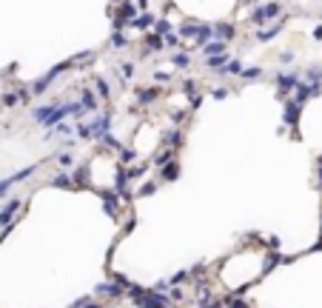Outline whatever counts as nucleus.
<instances>
[{"label":"nucleus","instance_id":"1","mask_svg":"<svg viewBox=\"0 0 322 308\" xmlns=\"http://www.w3.org/2000/svg\"><path fill=\"white\" fill-rule=\"evenodd\" d=\"M282 14V6L279 3H263V6H257V9H251V14H248V20L254 23V26H265L268 20H274V17H279Z\"/></svg>","mask_w":322,"mask_h":308},{"label":"nucleus","instance_id":"2","mask_svg":"<svg viewBox=\"0 0 322 308\" xmlns=\"http://www.w3.org/2000/svg\"><path fill=\"white\" fill-rule=\"evenodd\" d=\"M69 66H71V60H66V63H57V66L52 68L49 74H43V77L37 80V83H32V94H43V91H46L49 86L54 83V80H57V74H63V71H66Z\"/></svg>","mask_w":322,"mask_h":308},{"label":"nucleus","instance_id":"3","mask_svg":"<svg viewBox=\"0 0 322 308\" xmlns=\"http://www.w3.org/2000/svg\"><path fill=\"white\" fill-rule=\"evenodd\" d=\"M299 86V74L294 71H279L276 74V91H279V97H285L288 91H294Z\"/></svg>","mask_w":322,"mask_h":308},{"label":"nucleus","instance_id":"4","mask_svg":"<svg viewBox=\"0 0 322 308\" xmlns=\"http://www.w3.org/2000/svg\"><path fill=\"white\" fill-rule=\"evenodd\" d=\"M320 94H322V89H314V86H308V83H302V80H299V86L294 89V97H291V100L302 109V103H308L311 97H320Z\"/></svg>","mask_w":322,"mask_h":308},{"label":"nucleus","instance_id":"5","mask_svg":"<svg viewBox=\"0 0 322 308\" xmlns=\"http://www.w3.org/2000/svg\"><path fill=\"white\" fill-rule=\"evenodd\" d=\"M282 26H285V20H276L274 26H265L260 32H254V40H257V43H268V40H274L276 34L282 32Z\"/></svg>","mask_w":322,"mask_h":308},{"label":"nucleus","instance_id":"6","mask_svg":"<svg viewBox=\"0 0 322 308\" xmlns=\"http://www.w3.org/2000/svg\"><path fill=\"white\" fill-rule=\"evenodd\" d=\"M154 23H157V17H154L151 11H143V14H137V17H131L123 29H140V32H143V29H151Z\"/></svg>","mask_w":322,"mask_h":308},{"label":"nucleus","instance_id":"7","mask_svg":"<svg viewBox=\"0 0 322 308\" xmlns=\"http://www.w3.org/2000/svg\"><path fill=\"white\" fill-rule=\"evenodd\" d=\"M211 29H214V37H219L222 43H228V40H234V37H237V32H234V23H214Z\"/></svg>","mask_w":322,"mask_h":308},{"label":"nucleus","instance_id":"8","mask_svg":"<svg viewBox=\"0 0 322 308\" xmlns=\"http://www.w3.org/2000/svg\"><path fill=\"white\" fill-rule=\"evenodd\" d=\"M197 32H200V23H183L180 29H177V37H183V40H197Z\"/></svg>","mask_w":322,"mask_h":308},{"label":"nucleus","instance_id":"9","mask_svg":"<svg viewBox=\"0 0 322 308\" xmlns=\"http://www.w3.org/2000/svg\"><path fill=\"white\" fill-rule=\"evenodd\" d=\"M214 40V29H211V23H200V32H197V46H206Z\"/></svg>","mask_w":322,"mask_h":308},{"label":"nucleus","instance_id":"10","mask_svg":"<svg viewBox=\"0 0 322 308\" xmlns=\"http://www.w3.org/2000/svg\"><path fill=\"white\" fill-rule=\"evenodd\" d=\"M282 117H285V123L288 125H297V120H299V106L294 100H288L285 103V112H282Z\"/></svg>","mask_w":322,"mask_h":308},{"label":"nucleus","instance_id":"11","mask_svg":"<svg viewBox=\"0 0 322 308\" xmlns=\"http://www.w3.org/2000/svg\"><path fill=\"white\" fill-rule=\"evenodd\" d=\"M200 49H203L206 57H214V55H222V52H225V43H222V40H211V43L200 46Z\"/></svg>","mask_w":322,"mask_h":308},{"label":"nucleus","instance_id":"12","mask_svg":"<svg viewBox=\"0 0 322 308\" xmlns=\"http://www.w3.org/2000/svg\"><path fill=\"white\" fill-rule=\"evenodd\" d=\"M157 94H160L157 89H137V100H140V106H149V103H154V100H157Z\"/></svg>","mask_w":322,"mask_h":308},{"label":"nucleus","instance_id":"13","mask_svg":"<svg viewBox=\"0 0 322 308\" xmlns=\"http://www.w3.org/2000/svg\"><path fill=\"white\" fill-rule=\"evenodd\" d=\"M171 63L177 68H188L191 66V55H188V52H174L171 55Z\"/></svg>","mask_w":322,"mask_h":308},{"label":"nucleus","instance_id":"14","mask_svg":"<svg viewBox=\"0 0 322 308\" xmlns=\"http://www.w3.org/2000/svg\"><path fill=\"white\" fill-rule=\"evenodd\" d=\"M80 106H83V112H94L97 109V94L94 91H83V97H80Z\"/></svg>","mask_w":322,"mask_h":308},{"label":"nucleus","instance_id":"15","mask_svg":"<svg viewBox=\"0 0 322 308\" xmlns=\"http://www.w3.org/2000/svg\"><path fill=\"white\" fill-rule=\"evenodd\" d=\"M228 60H231V55H225V52H222V55L206 57V66H208V68H222L225 63H228Z\"/></svg>","mask_w":322,"mask_h":308},{"label":"nucleus","instance_id":"16","mask_svg":"<svg viewBox=\"0 0 322 308\" xmlns=\"http://www.w3.org/2000/svg\"><path fill=\"white\" fill-rule=\"evenodd\" d=\"M240 77L245 80V83H251V80H260V77H263V68H260V66H254V68H242V71H240Z\"/></svg>","mask_w":322,"mask_h":308},{"label":"nucleus","instance_id":"17","mask_svg":"<svg viewBox=\"0 0 322 308\" xmlns=\"http://www.w3.org/2000/svg\"><path fill=\"white\" fill-rule=\"evenodd\" d=\"M217 71H219V74H240L242 63H240V60H228V63H225L222 68H217Z\"/></svg>","mask_w":322,"mask_h":308},{"label":"nucleus","instance_id":"18","mask_svg":"<svg viewBox=\"0 0 322 308\" xmlns=\"http://www.w3.org/2000/svg\"><path fill=\"white\" fill-rule=\"evenodd\" d=\"M108 43L114 46V49H126V46H128V37L120 32V29H114V34H111V40H108Z\"/></svg>","mask_w":322,"mask_h":308},{"label":"nucleus","instance_id":"19","mask_svg":"<svg viewBox=\"0 0 322 308\" xmlns=\"http://www.w3.org/2000/svg\"><path fill=\"white\" fill-rule=\"evenodd\" d=\"M154 34H160V37H165V34H171V23L165 20V17H160V20L154 23Z\"/></svg>","mask_w":322,"mask_h":308},{"label":"nucleus","instance_id":"20","mask_svg":"<svg viewBox=\"0 0 322 308\" xmlns=\"http://www.w3.org/2000/svg\"><path fill=\"white\" fill-rule=\"evenodd\" d=\"M146 43H149V52H162V37L160 34H149V37H146Z\"/></svg>","mask_w":322,"mask_h":308},{"label":"nucleus","instance_id":"21","mask_svg":"<svg viewBox=\"0 0 322 308\" xmlns=\"http://www.w3.org/2000/svg\"><path fill=\"white\" fill-rule=\"evenodd\" d=\"M17 103H20L17 91H6V94L0 97V106H6V109H12V106H17Z\"/></svg>","mask_w":322,"mask_h":308},{"label":"nucleus","instance_id":"22","mask_svg":"<svg viewBox=\"0 0 322 308\" xmlns=\"http://www.w3.org/2000/svg\"><path fill=\"white\" fill-rule=\"evenodd\" d=\"M94 86H97V91H100V97L108 100V83H106L103 77H94Z\"/></svg>","mask_w":322,"mask_h":308},{"label":"nucleus","instance_id":"23","mask_svg":"<svg viewBox=\"0 0 322 308\" xmlns=\"http://www.w3.org/2000/svg\"><path fill=\"white\" fill-rule=\"evenodd\" d=\"M151 77H154V83H162L165 86V83H171V71H154Z\"/></svg>","mask_w":322,"mask_h":308},{"label":"nucleus","instance_id":"24","mask_svg":"<svg viewBox=\"0 0 322 308\" xmlns=\"http://www.w3.org/2000/svg\"><path fill=\"white\" fill-rule=\"evenodd\" d=\"M183 91L188 94V100H191V97L197 94V83H194V80H185V83H183Z\"/></svg>","mask_w":322,"mask_h":308},{"label":"nucleus","instance_id":"25","mask_svg":"<svg viewBox=\"0 0 322 308\" xmlns=\"http://www.w3.org/2000/svg\"><path fill=\"white\" fill-rule=\"evenodd\" d=\"M120 71H123V80L134 77V66H131V63H123V68H120Z\"/></svg>","mask_w":322,"mask_h":308},{"label":"nucleus","instance_id":"26","mask_svg":"<svg viewBox=\"0 0 322 308\" xmlns=\"http://www.w3.org/2000/svg\"><path fill=\"white\" fill-rule=\"evenodd\" d=\"M279 63H282V66L294 63V52H282V55H279Z\"/></svg>","mask_w":322,"mask_h":308},{"label":"nucleus","instance_id":"27","mask_svg":"<svg viewBox=\"0 0 322 308\" xmlns=\"http://www.w3.org/2000/svg\"><path fill=\"white\" fill-rule=\"evenodd\" d=\"M211 97H217V100H222V97H228V91H225V89H214V91H211Z\"/></svg>","mask_w":322,"mask_h":308},{"label":"nucleus","instance_id":"28","mask_svg":"<svg viewBox=\"0 0 322 308\" xmlns=\"http://www.w3.org/2000/svg\"><path fill=\"white\" fill-rule=\"evenodd\" d=\"M69 131H71L69 123H60V125H57V134H69Z\"/></svg>","mask_w":322,"mask_h":308},{"label":"nucleus","instance_id":"29","mask_svg":"<svg viewBox=\"0 0 322 308\" xmlns=\"http://www.w3.org/2000/svg\"><path fill=\"white\" fill-rule=\"evenodd\" d=\"M314 40H322V26H317V29H314Z\"/></svg>","mask_w":322,"mask_h":308},{"label":"nucleus","instance_id":"30","mask_svg":"<svg viewBox=\"0 0 322 308\" xmlns=\"http://www.w3.org/2000/svg\"><path fill=\"white\" fill-rule=\"evenodd\" d=\"M128 3H134L137 9H146V0H128Z\"/></svg>","mask_w":322,"mask_h":308},{"label":"nucleus","instance_id":"31","mask_svg":"<svg viewBox=\"0 0 322 308\" xmlns=\"http://www.w3.org/2000/svg\"><path fill=\"white\" fill-rule=\"evenodd\" d=\"M245 3H257V0H245Z\"/></svg>","mask_w":322,"mask_h":308}]
</instances>
